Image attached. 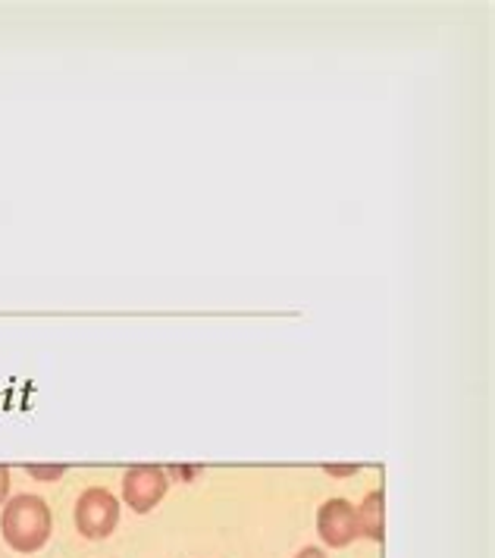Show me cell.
<instances>
[{
  "instance_id": "obj_6",
  "label": "cell",
  "mask_w": 495,
  "mask_h": 558,
  "mask_svg": "<svg viewBox=\"0 0 495 558\" xmlns=\"http://www.w3.org/2000/svg\"><path fill=\"white\" fill-rule=\"evenodd\" d=\"M28 474H32V478H41V480H53L63 474V468H28Z\"/></svg>"
},
{
  "instance_id": "obj_3",
  "label": "cell",
  "mask_w": 495,
  "mask_h": 558,
  "mask_svg": "<svg viewBox=\"0 0 495 558\" xmlns=\"http://www.w3.org/2000/svg\"><path fill=\"white\" fill-rule=\"evenodd\" d=\"M170 489V480H166V471L163 468H151V464H138L126 471L123 478V499L129 503L132 511L145 514L166 496Z\"/></svg>"
},
{
  "instance_id": "obj_7",
  "label": "cell",
  "mask_w": 495,
  "mask_h": 558,
  "mask_svg": "<svg viewBox=\"0 0 495 558\" xmlns=\"http://www.w3.org/2000/svg\"><path fill=\"white\" fill-rule=\"evenodd\" d=\"M7 493H10V471L0 468V506H3V499H7Z\"/></svg>"
},
{
  "instance_id": "obj_9",
  "label": "cell",
  "mask_w": 495,
  "mask_h": 558,
  "mask_svg": "<svg viewBox=\"0 0 495 558\" xmlns=\"http://www.w3.org/2000/svg\"><path fill=\"white\" fill-rule=\"evenodd\" d=\"M326 471H330V474H355V468H326Z\"/></svg>"
},
{
  "instance_id": "obj_5",
  "label": "cell",
  "mask_w": 495,
  "mask_h": 558,
  "mask_svg": "<svg viewBox=\"0 0 495 558\" xmlns=\"http://www.w3.org/2000/svg\"><path fill=\"white\" fill-rule=\"evenodd\" d=\"M355 514H358V536L383 543V536H386V496H383V489L367 493V499Z\"/></svg>"
},
{
  "instance_id": "obj_8",
  "label": "cell",
  "mask_w": 495,
  "mask_h": 558,
  "mask_svg": "<svg viewBox=\"0 0 495 558\" xmlns=\"http://www.w3.org/2000/svg\"><path fill=\"white\" fill-rule=\"evenodd\" d=\"M295 558H326V553H323V549H317V546H308V549H301Z\"/></svg>"
},
{
  "instance_id": "obj_1",
  "label": "cell",
  "mask_w": 495,
  "mask_h": 558,
  "mask_svg": "<svg viewBox=\"0 0 495 558\" xmlns=\"http://www.w3.org/2000/svg\"><path fill=\"white\" fill-rule=\"evenodd\" d=\"M0 533L16 553H38L51 540V508L41 496H16L3 506Z\"/></svg>"
},
{
  "instance_id": "obj_2",
  "label": "cell",
  "mask_w": 495,
  "mask_h": 558,
  "mask_svg": "<svg viewBox=\"0 0 495 558\" xmlns=\"http://www.w3.org/2000/svg\"><path fill=\"white\" fill-rule=\"evenodd\" d=\"M120 524V503L104 486H91L78 496L76 528L85 540H104Z\"/></svg>"
},
{
  "instance_id": "obj_4",
  "label": "cell",
  "mask_w": 495,
  "mask_h": 558,
  "mask_svg": "<svg viewBox=\"0 0 495 558\" xmlns=\"http://www.w3.org/2000/svg\"><path fill=\"white\" fill-rule=\"evenodd\" d=\"M317 533L326 546L345 549L358 536V514L348 499H330L317 511Z\"/></svg>"
}]
</instances>
